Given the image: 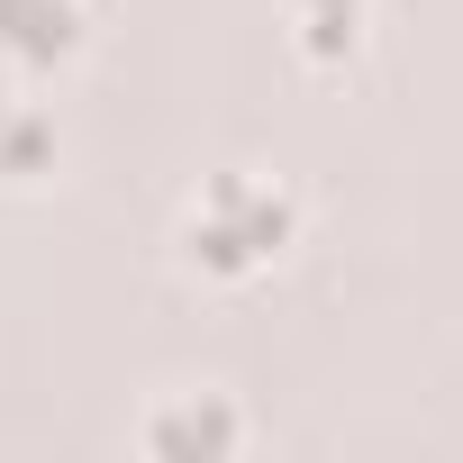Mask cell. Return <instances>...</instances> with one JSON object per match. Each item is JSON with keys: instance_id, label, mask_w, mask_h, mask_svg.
I'll return each instance as SVG.
<instances>
[{"instance_id": "1", "label": "cell", "mask_w": 463, "mask_h": 463, "mask_svg": "<svg viewBox=\"0 0 463 463\" xmlns=\"http://www.w3.org/2000/svg\"><path fill=\"white\" fill-rule=\"evenodd\" d=\"M291 227H300L291 191H273V182H255V173H218V182L200 191V209L182 218V255H191L200 273H218V282H237V273H264V264L291 246Z\"/></svg>"}, {"instance_id": "2", "label": "cell", "mask_w": 463, "mask_h": 463, "mask_svg": "<svg viewBox=\"0 0 463 463\" xmlns=\"http://www.w3.org/2000/svg\"><path fill=\"white\" fill-rule=\"evenodd\" d=\"M73 46H82V10H73V0H0V55L64 64Z\"/></svg>"}, {"instance_id": "3", "label": "cell", "mask_w": 463, "mask_h": 463, "mask_svg": "<svg viewBox=\"0 0 463 463\" xmlns=\"http://www.w3.org/2000/svg\"><path fill=\"white\" fill-rule=\"evenodd\" d=\"M237 436H246V427L218 409V391H200L182 418H155V427H146V445H155V454H191V445H200V454H227Z\"/></svg>"}]
</instances>
